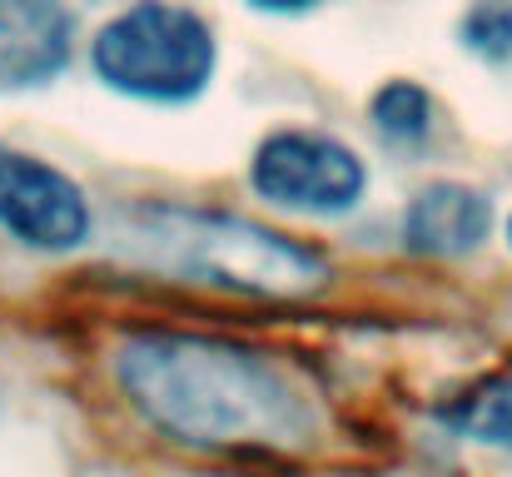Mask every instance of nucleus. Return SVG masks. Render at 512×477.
<instances>
[{
    "instance_id": "f257e3e1",
    "label": "nucleus",
    "mask_w": 512,
    "mask_h": 477,
    "mask_svg": "<svg viewBox=\"0 0 512 477\" xmlns=\"http://www.w3.org/2000/svg\"><path fill=\"white\" fill-rule=\"evenodd\" d=\"M130 403L179 443L284 453L314 433V413L269 358L194 333H140L115 358Z\"/></svg>"
},
{
    "instance_id": "f03ea898",
    "label": "nucleus",
    "mask_w": 512,
    "mask_h": 477,
    "mask_svg": "<svg viewBox=\"0 0 512 477\" xmlns=\"http://www.w3.org/2000/svg\"><path fill=\"white\" fill-rule=\"evenodd\" d=\"M125 249L140 264H155L165 274H184L239 294H264V299H294L324 284V264L309 249L289 244L264 224L214 214V209L145 204L125 214Z\"/></svg>"
},
{
    "instance_id": "7ed1b4c3",
    "label": "nucleus",
    "mask_w": 512,
    "mask_h": 477,
    "mask_svg": "<svg viewBox=\"0 0 512 477\" xmlns=\"http://www.w3.org/2000/svg\"><path fill=\"white\" fill-rule=\"evenodd\" d=\"M95 75L135 100H194L214 75V35L194 10L145 0L95 35Z\"/></svg>"
},
{
    "instance_id": "20e7f679",
    "label": "nucleus",
    "mask_w": 512,
    "mask_h": 477,
    "mask_svg": "<svg viewBox=\"0 0 512 477\" xmlns=\"http://www.w3.org/2000/svg\"><path fill=\"white\" fill-rule=\"evenodd\" d=\"M254 189L284 209H304V214H343L358 204L363 194V164L358 155L314 130H279L259 145L254 169H249Z\"/></svg>"
},
{
    "instance_id": "39448f33",
    "label": "nucleus",
    "mask_w": 512,
    "mask_h": 477,
    "mask_svg": "<svg viewBox=\"0 0 512 477\" xmlns=\"http://www.w3.org/2000/svg\"><path fill=\"white\" fill-rule=\"evenodd\" d=\"M0 229L35 249H75L90 234V209L60 169L0 150Z\"/></svg>"
},
{
    "instance_id": "423d86ee",
    "label": "nucleus",
    "mask_w": 512,
    "mask_h": 477,
    "mask_svg": "<svg viewBox=\"0 0 512 477\" xmlns=\"http://www.w3.org/2000/svg\"><path fill=\"white\" fill-rule=\"evenodd\" d=\"M70 40L65 0H0V90L50 85L70 60Z\"/></svg>"
},
{
    "instance_id": "0eeeda50",
    "label": "nucleus",
    "mask_w": 512,
    "mask_h": 477,
    "mask_svg": "<svg viewBox=\"0 0 512 477\" xmlns=\"http://www.w3.org/2000/svg\"><path fill=\"white\" fill-rule=\"evenodd\" d=\"M488 229H493V204L468 184H428L403 214L408 249L433 259H458L478 249Z\"/></svg>"
},
{
    "instance_id": "6e6552de",
    "label": "nucleus",
    "mask_w": 512,
    "mask_h": 477,
    "mask_svg": "<svg viewBox=\"0 0 512 477\" xmlns=\"http://www.w3.org/2000/svg\"><path fill=\"white\" fill-rule=\"evenodd\" d=\"M453 423H458L468 438H478V443L512 448V373L483 383L473 398H463L458 413H453Z\"/></svg>"
},
{
    "instance_id": "1a4fd4ad",
    "label": "nucleus",
    "mask_w": 512,
    "mask_h": 477,
    "mask_svg": "<svg viewBox=\"0 0 512 477\" xmlns=\"http://www.w3.org/2000/svg\"><path fill=\"white\" fill-rule=\"evenodd\" d=\"M428 120H433V105H428V95L413 80H393V85H383L373 95V125L388 140H423Z\"/></svg>"
},
{
    "instance_id": "9d476101",
    "label": "nucleus",
    "mask_w": 512,
    "mask_h": 477,
    "mask_svg": "<svg viewBox=\"0 0 512 477\" xmlns=\"http://www.w3.org/2000/svg\"><path fill=\"white\" fill-rule=\"evenodd\" d=\"M463 45L483 60H512V0H478L463 15Z\"/></svg>"
},
{
    "instance_id": "9b49d317",
    "label": "nucleus",
    "mask_w": 512,
    "mask_h": 477,
    "mask_svg": "<svg viewBox=\"0 0 512 477\" xmlns=\"http://www.w3.org/2000/svg\"><path fill=\"white\" fill-rule=\"evenodd\" d=\"M254 5H264V10H304L314 0H254Z\"/></svg>"
},
{
    "instance_id": "f8f14e48",
    "label": "nucleus",
    "mask_w": 512,
    "mask_h": 477,
    "mask_svg": "<svg viewBox=\"0 0 512 477\" xmlns=\"http://www.w3.org/2000/svg\"><path fill=\"white\" fill-rule=\"evenodd\" d=\"M508 239H512V229H508Z\"/></svg>"
}]
</instances>
